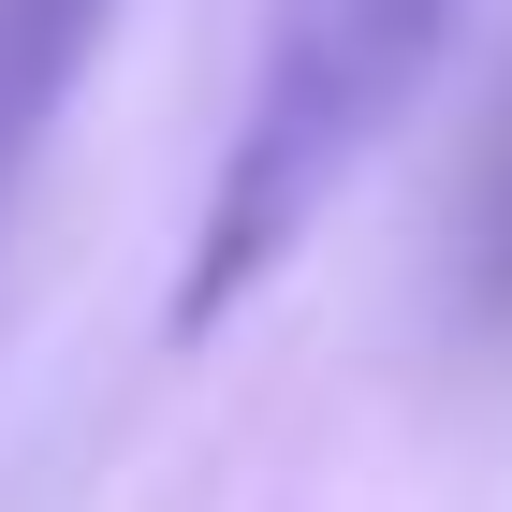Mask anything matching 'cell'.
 <instances>
[{"instance_id":"1","label":"cell","mask_w":512,"mask_h":512,"mask_svg":"<svg viewBox=\"0 0 512 512\" xmlns=\"http://www.w3.org/2000/svg\"><path fill=\"white\" fill-rule=\"evenodd\" d=\"M454 15H469V0H264L235 132L205 161V205H191V235H176V293H161V337H176V352L220 337V322L337 220V191H352L366 161L395 147V118L425 103Z\"/></svg>"},{"instance_id":"2","label":"cell","mask_w":512,"mask_h":512,"mask_svg":"<svg viewBox=\"0 0 512 512\" xmlns=\"http://www.w3.org/2000/svg\"><path fill=\"white\" fill-rule=\"evenodd\" d=\"M103 44H118V0H0V220H15L44 132L74 118V88H88Z\"/></svg>"},{"instance_id":"3","label":"cell","mask_w":512,"mask_h":512,"mask_svg":"<svg viewBox=\"0 0 512 512\" xmlns=\"http://www.w3.org/2000/svg\"><path fill=\"white\" fill-rule=\"evenodd\" d=\"M469 278H483V308L512 322V132H498V161H483V220H469Z\"/></svg>"}]
</instances>
